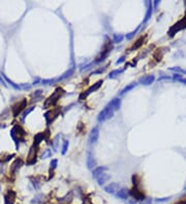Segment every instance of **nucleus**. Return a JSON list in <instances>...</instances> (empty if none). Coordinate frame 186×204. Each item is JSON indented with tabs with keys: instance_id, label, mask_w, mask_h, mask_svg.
<instances>
[{
	"instance_id": "18",
	"label": "nucleus",
	"mask_w": 186,
	"mask_h": 204,
	"mask_svg": "<svg viewBox=\"0 0 186 204\" xmlns=\"http://www.w3.org/2000/svg\"><path fill=\"white\" fill-rule=\"evenodd\" d=\"M104 170H106V167H98V168H95L92 172V176L94 178H97L100 174L104 173Z\"/></svg>"
},
{
	"instance_id": "22",
	"label": "nucleus",
	"mask_w": 186,
	"mask_h": 204,
	"mask_svg": "<svg viewBox=\"0 0 186 204\" xmlns=\"http://www.w3.org/2000/svg\"><path fill=\"white\" fill-rule=\"evenodd\" d=\"M2 76H3V78H4V80H6V82H8V84H10V86H12V88H15V89H16V90L22 89V88H21V86H19V84H16L14 82H12V80H10V78H6V76H5L4 74H2Z\"/></svg>"
},
{
	"instance_id": "30",
	"label": "nucleus",
	"mask_w": 186,
	"mask_h": 204,
	"mask_svg": "<svg viewBox=\"0 0 186 204\" xmlns=\"http://www.w3.org/2000/svg\"><path fill=\"white\" fill-rule=\"evenodd\" d=\"M57 164H58V161H57L56 159L52 160V161H51V164H50V166H51V169H55V168H56Z\"/></svg>"
},
{
	"instance_id": "37",
	"label": "nucleus",
	"mask_w": 186,
	"mask_h": 204,
	"mask_svg": "<svg viewBox=\"0 0 186 204\" xmlns=\"http://www.w3.org/2000/svg\"><path fill=\"white\" fill-rule=\"evenodd\" d=\"M180 204H186V201H185V202H181Z\"/></svg>"
},
{
	"instance_id": "34",
	"label": "nucleus",
	"mask_w": 186,
	"mask_h": 204,
	"mask_svg": "<svg viewBox=\"0 0 186 204\" xmlns=\"http://www.w3.org/2000/svg\"><path fill=\"white\" fill-rule=\"evenodd\" d=\"M124 61H125V57L123 56V57H121V58L119 59V60H117V61H116V64H117V65H119V64L123 63Z\"/></svg>"
},
{
	"instance_id": "23",
	"label": "nucleus",
	"mask_w": 186,
	"mask_h": 204,
	"mask_svg": "<svg viewBox=\"0 0 186 204\" xmlns=\"http://www.w3.org/2000/svg\"><path fill=\"white\" fill-rule=\"evenodd\" d=\"M131 194L133 195V196H134V198H136V199L143 200V198H144V194H143V193H140L138 190H132Z\"/></svg>"
},
{
	"instance_id": "29",
	"label": "nucleus",
	"mask_w": 186,
	"mask_h": 204,
	"mask_svg": "<svg viewBox=\"0 0 186 204\" xmlns=\"http://www.w3.org/2000/svg\"><path fill=\"white\" fill-rule=\"evenodd\" d=\"M123 39V36L122 35H115L114 36V42L115 43H118V42H121Z\"/></svg>"
},
{
	"instance_id": "14",
	"label": "nucleus",
	"mask_w": 186,
	"mask_h": 204,
	"mask_svg": "<svg viewBox=\"0 0 186 204\" xmlns=\"http://www.w3.org/2000/svg\"><path fill=\"white\" fill-rule=\"evenodd\" d=\"M111 178V176L109 175V174H106V173H102V174H100V175L98 176V177L96 178V181H97V183H98V185H104V183H106V181H109Z\"/></svg>"
},
{
	"instance_id": "26",
	"label": "nucleus",
	"mask_w": 186,
	"mask_h": 204,
	"mask_svg": "<svg viewBox=\"0 0 186 204\" xmlns=\"http://www.w3.org/2000/svg\"><path fill=\"white\" fill-rule=\"evenodd\" d=\"M68 144H69V143H68V141H67V140H65V141H64V142H63V146H62V155H65V154H66V152H67V148H68Z\"/></svg>"
},
{
	"instance_id": "3",
	"label": "nucleus",
	"mask_w": 186,
	"mask_h": 204,
	"mask_svg": "<svg viewBox=\"0 0 186 204\" xmlns=\"http://www.w3.org/2000/svg\"><path fill=\"white\" fill-rule=\"evenodd\" d=\"M114 113H115V111H114L111 107L106 106V107L98 113V115H97V121H98V122H104V121L111 119L114 115Z\"/></svg>"
},
{
	"instance_id": "6",
	"label": "nucleus",
	"mask_w": 186,
	"mask_h": 204,
	"mask_svg": "<svg viewBox=\"0 0 186 204\" xmlns=\"http://www.w3.org/2000/svg\"><path fill=\"white\" fill-rule=\"evenodd\" d=\"M26 105H27V100L24 99L21 102H19V103H17L16 105L12 106V115H14V117H17V115H19L22 110L26 107Z\"/></svg>"
},
{
	"instance_id": "35",
	"label": "nucleus",
	"mask_w": 186,
	"mask_h": 204,
	"mask_svg": "<svg viewBox=\"0 0 186 204\" xmlns=\"http://www.w3.org/2000/svg\"><path fill=\"white\" fill-rule=\"evenodd\" d=\"M178 82H183V84H186V78H179V80H177Z\"/></svg>"
},
{
	"instance_id": "1",
	"label": "nucleus",
	"mask_w": 186,
	"mask_h": 204,
	"mask_svg": "<svg viewBox=\"0 0 186 204\" xmlns=\"http://www.w3.org/2000/svg\"><path fill=\"white\" fill-rule=\"evenodd\" d=\"M25 136H26V132L24 131L23 128H22L21 126H19V125H15V126L12 127V129L10 130V137H12V140L16 142L17 146H18L19 142L24 140Z\"/></svg>"
},
{
	"instance_id": "5",
	"label": "nucleus",
	"mask_w": 186,
	"mask_h": 204,
	"mask_svg": "<svg viewBox=\"0 0 186 204\" xmlns=\"http://www.w3.org/2000/svg\"><path fill=\"white\" fill-rule=\"evenodd\" d=\"M58 113H59V109H52V110L47 111V113H45V119H46L47 124L48 125L51 124V123L56 119V117H58Z\"/></svg>"
},
{
	"instance_id": "2",
	"label": "nucleus",
	"mask_w": 186,
	"mask_h": 204,
	"mask_svg": "<svg viewBox=\"0 0 186 204\" xmlns=\"http://www.w3.org/2000/svg\"><path fill=\"white\" fill-rule=\"evenodd\" d=\"M62 94H63V90L60 89V88L56 89V91L53 93V95H51V96H50L49 98H48L47 100L45 101L44 107L48 108V107H50V106H52V105H54V104H56L57 101L59 100V98L61 97Z\"/></svg>"
},
{
	"instance_id": "27",
	"label": "nucleus",
	"mask_w": 186,
	"mask_h": 204,
	"mask_svg": "<svg viewBox=\"0 0 186 204\" xmlns=\"http://www.w3.org/2000/svg\"><path fill=\"white\" fill-rule=\"evenodd\" d=\"M143 41H144L143 38H141V39H139V40H138V41H137V43H136V45H133V47H132V49H139V47H141L142 45H143Z\"/></svg>"
},
{
	"instance_id": "11",
	"label": "nucleus",
	"mask_w": 186,
	"mask_h": 204,
	"mask_svg": "<svg viewBox=\"0 0 186 204\" xmlns=\"http://www.w3.org/2000/svg\"><path fill=\"white\" fill-rule=\"evenodd\" d=\"M22 166H23V161L21 159H17L12 164V166H10V173L15 174Z\"/></svg>"
},
{
	"instance_id": "38",
	"label": "nucleus",
	"mask_w": 186,
	"mask_h": 204,
	"mask_svg": "<svg viewBox=\"0 0 186 204\" xmlns=\"http://www.w3.org/2000/svg\"><path fill=\"white\" fill-rule=\"evenodd\" d=\"M184 190H186V185H185V187H184Z\"/></svg>"
},
{
	"instance_id": "12",
	"label": "nucleus",
	"mask_w": 186,
	"mask_h": 204,
	"mask_svg": "<svg viewBox=\"0 0 186 204\" xmlns=\"http://www.w3.org/2000/svg\"><path fill=\"white\" fill-rule=\"evenodd\" d=\"M120 105H121V100L119 98H114V99H112L111 102H110V103H109L106 106L111 107L114 111H116V110H118L119 108H120Z\"/></svg>"
},
{
	"instance_id": "20",
	"label": "nucleus",
	"mask_w": 186,
	"mask_h": 204,
	"mask_svg": "<svg viewBox=\"0 0 186 204\" xmlns=\"http://www.w3.org/2000/svg\"><path fill=\"white\" fill-rule=\"evenodd\" d=\"M136 86H137V82H132V84H128V86H126V87H125L124 89H123L122 91H121L120 94H121V95H124L125 93H127V92H129L130 90L133 89V88L136 87Z\"/></svg>"
},
{
	"instance_id": "8",
	"label": "nucleus",
	"mask_w": 186,
	"mask_h": 204,
	"mask_svg": "<svg viewBox=\"0 0 186 204\" xmlns=\"http://www.w3.org/2000/svg\"><path fill=\"white\" fill-rule=\"evenodd\" d=\"M38 146H35V144H33L32 146H31L30 150H29V154H28V162H27V164L28 165H32L35 163V156H36V148H37Z\"/></svg>"
},
{
	"instance_id": "25",
	"label": "nucleus",
	"mask_w": 186,
	"mask_h": 204,
	"mask_svg": "<svg viewBox=\"0 0 186 204\" xmlns=\"http://www.w3.org/2000/svg\"><path fill=\"white\" fill-rule=\"evenodd\" d=\"M52 156V152L50 150H46L45 152H43V155L40 156V159H47V158L51 157Z\"/></svg>"
},
{
	"instance_id": "28",
	"label": "nucleus",
	"mask_w": 186,
	"mask_h": 204,
	"mask_svg": "<svg viewBox=\"0 0 186 204\" xmlns=\"http://www.w3.org/2000/svg\"><path fill=\"white\" fill-rule=\"evenodd\" d=\"M139 28H140V27H138V28L136 29V30H134V31H132V32H130L129 34H127V35H126V38H127V39H131V38L134 36V34H136V33L138 32V30H139Z\"/></svg>"
},
{
	"instance_id": "17",
	"label": "nucleus",
	"mask_w": 186,
	"mask_h": 204,
	"mask_svg": "<svg viewBox=\"0 0 186 204\" xmlns=\"http://www.w3.org/2000/svg\"><path fill=\"white\" fill-rule=\"evenodd\" d=\"M45 138H46V135H45L44 132H40V133L36 134V135L34 136V143H33V144L38 146V144H39V143L41 142V141H43Z\"/></svg>"
},
{
	"instance_id": "31",
	"label": "nucleus",
	"mask_w": 186,
	"mask_h": 204,
	"mask_svg": "<svg viewBox=\"0 0 186 204\" xmlns=\"http://www.w3.org/2000/svg\"><path fill=\"white\" fill-rule=\"evenodd\" d=\"M171 70L173 71H178V72H181V73H184V74H186V71L183 70V69H181L180 67H175V68H171Z\"/></svg>"
},
{
	"instance_id": "33",
	"label": "nucleus",
	"mask_w": 186,
	"mask_h": 204,
	"mask_svg": "<svg viewBox=\"0 0 186 204\" xmlns=\"http://www.w3.org/2000/svg\"><path fill=\"white\" fill-rule=\"evenodd\" d=\"M32 110H33V107H30L28 110H26V111H25V113H23V120H24V119H25V117H27V115H28V113H30V111H32Z\"/></svg>"
},
{
	"instance_id": "16",
	"label": "nucleus",
	"mask_w": 186,
	"mask_h": 204,
	"mask_svg": "<svg viewBox=\"0 0 186 204\" xmlns=\"http://www.w3.org/2000/svg\"><path fill=\"white\" fill-rule=\"evenodd\" d=\"M87 166L89 169H93V168H95V166H96V161H95L94 158L92 157L91 154H89L87 157Z\"/></svg>"
},
{
	"instance_id": "21",
	"label": "nucleus",
	"mask_w": 186,
	"mask_h": 204,
	"mask_svg": "<svg viewBox=\"0 0 186 204\" xmlns=\"http://www.w3.org/2000/svg\"><path fill=\"white\" fill-rule=\"evenodd\" d=\"M123 71H124V69H116V70L111 71L110 74H109V78H115L116 76H118V75L120 74V73H122Z\"/></svg>"
},
{
	"instance_id": "24",
	"label": "nucleus",
	"mask_w": 186,
	"mask_h": 204,
	"mask_svg": "<svg viewBox=\"0 0 186 204\" xmlns=\"http://www.w3.org/2000/svg\"><path fill=\"white\" fill-rule=\"evenodd\" d=\"M73 68H71L68 71H66L65 73H64L63 75H62L61 78H57L56 80H64V78H68L69 75H71L73 74Z\"/></svg>"
},
{
	"instance_id": "13",
	"label": "nucleus",
	"mask_w": 186,
	"mask_h": 204,
	"mask_svg": "<svg viewBox=\"0 0 186 204\" xmlns=\"http://www.w3.org/2000/svg\"><path fill=\"white\" fill-rule=\"evenodd\" d=\"M155 80L154 75H147L145 78H142L140 82H142V84H145V86H149V84H153V82Z\"/></svg>"
},
{
	"instance_id": "10",
	"label": "nucleus",
	"mask_w": 186,
	"mask_h": 204,
	"mask_svg": "<svg viewBox=\"0 0 186 204\" xmlns=\"http://www.w3.org/2000/svg\"><path fill=\"white\" fill-rule=\"evenodd\" d=\"M16 199V193L14 191H8L4 196V204H14Z\"/></svg>"
},
{
	"instance_id": "7",
	"label": "nucleus",
	"mask_w": 186,
	"mask_h": 204,
	"mask_svg": "<svg viewBox=\"0 0 186 204\" xmlns=\"http://www.w3.org/2000/svg\"><path fill=\"white\" fill-rule=\"evenodd\" d=\"M99 137V129L97 127H94L93 129L91 130V133L89 135V144H94L97 142Z\"/></svg>"
},
{
	"instance_id": "32",
	"label": "nucleus",
	"mask_w": 186,
	"mask_h": 204,
	"mask_svg": "<svg viewBox=\"0 0 186 204\" xmlns=\"http://www.w3.org/2000/svg\"><path fill=\"white\" fill-rule=\"evenodd\" d=\"M152 203V200L149 199V198H147V199H143L142 200V203L141 204H151Z\"/></svg>"
},
{
	"instance_id": "4",
	"label": "nucleus",
	"mask_w": 186,
	"mask_h": 204,
	"mask_svg": "<svg viewBox=\"0 0 186 204\" xmlns=\"http://www.w3.org/2000/svg\"><path fill=\"white\" fill-rule=\"evenodd\" d=\"M101 84H102V80H98L97 82H95V84H93L91 86V87L89 88V89L87 90L86 92H84L82 95L80 96V99H83V98H86L87 96H89L91 93H93V92H95L96 90H98L99 88L101 87Z\"/></svg>"
},
{
	"instance_id": "9",
	"label": "nucleus",
	"mask_w": 186,
	"mask_h": 204,
	"mask_svg": "<svg viewBox=\"0 0 186 204\" xmlns=\"http://www.w3.org/2000/svg\"><path fill=\"white\" fill-rule=\"evenodd\" d=\"M119 190H120V185H118L117 183H112L106 185V187H104V191H106L108 194H115V193H117Z\"/></svg>"
},
{
	"instance_id": "15",
	"label": "nucleus",
	"mask_w": 186,
	"mask_h": 204,
	"mask_svg": "<svg viewBox=\"0 0 186 204\" xmlns=\"http://www.w3.org/2000/svg\"><path fill=\"white\" fill-rule=\"evenodd\" d=\"M116 195H117V197L119 198V199H122V200L128 199V191L126 190V189H120Z\"/></svg>"
},
{
	"instance_id": "19",
	"label": "nucleus",
	"mask_w": 186,
	"mask_h": 204,
	"mask_svg": "<svg viewBox=\"0 0 186 204\" xmlns=\"http://www.w3.org/2000/svg\"><path fill=\"white\" fill-rule=\"evenodd\" d=\"M152 2H148V10H147V14H146V16H145V20H144V22H147L149 19L151 18V16H152Z\"/></svg>"
},
{
	"instance_id": "36",
	"label": "nucleus",
	"mask_w": 186,
	"mask_h": 204,
	"mask_svg": "<svg viewBox=\"0 0 186 204\" xmlns=\"http://www.w3.org/2000/svg\"><path fill=\"white\" fill-rule=\"evenodd\" d=\"M1 82H2L3 84H4V86H6V84H5L4 82H3V80H2V78H1V76H0V84H1Z\"/></svg>"
}]
</instances>
